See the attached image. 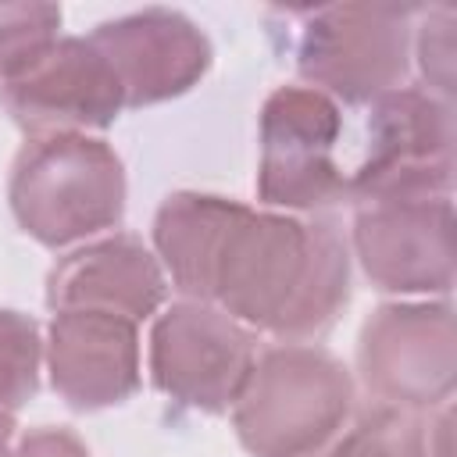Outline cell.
Here are the masks:
<instances>
[{
	"label": "cell",
	"mask_w": 457,
	"mask_h": 457,
	"mask_svg": "<svg viewBox=\"0 0 457 457\" xmlns=\"http://www.w3.org/2000/svg\"><path fill=\"white\" fill-rule=\"evenodd\" d=\"M350 300V243L332 218L236 207L207 278V303L278 343L325 336Z\"/></svg>",
	"instance_id": "1"
},
{
	"label": "cell",
	"mask_w": 457,
	"mask_h": 457,
	"mask_svg": "<svg viewBox=\"0 0 457 457\" xmlns=\"http://www.w3.org/2000/svg\"><path fill=\"white\" fill-rule=\"evenodd\" d=\"M353 411L357 386L336 353L278 343L257 357L232 403V428L250 457H321Z\"/></svg>",
	"instance_id": "2"
},
{
	"label": "cell",
	"mask_w": 457,
	"mask_h": 457,
	"mask_svg": "<svg viewBox=\"0 0 457 457\" xmlns=\"http://www.w3.org/2000/svg\"><path fill=\"white\" fill-rule=\"evenodd\" d=\"M125 164L86 132L29 136L11 164V214L25 236L57 250L107 232L125 214Z\"/></svg>",
	"instance_id": "3"
},
{
	"label": "cell",
	"mask_w": 457,
	"mask_h": 457,
	"mask_svg": "<svg viewBox=\"0 0 457 457\" xmlns=\"http://www.w3.org/2000/svg\"><path fill=\"white\" fill-rule=\"evenodd\" d=\"M296 71L336 104L364 107L403 86L418 7L328 4L296 11Z\"/></svg>",
	"instance_id": "4"
},
{
	"label": "cell",
	"mask_w": 457,
	"mask_h": 457,
	"mask_svg": "<svg viewBox=\"0 0 457 457\" xmlns=\"http://www.w3.org/2000/svg\"><path fill=\"white\" fill-rule=\"evenodd\" d=\"M453 104L421 86H396L368 104L364 154L346 175V204L450 196Z\"/></svg>",
	"instance_id": "5"
},
{
	"label": "cell",
	"mask_w": 457,
	"mask_h": 457,
	"mask_svg": "<svg viewBox=\"0 0 457 457\" xmlns=\"http://www.w3.org/2000/svg\"><path fill=\"white\" fill-rule=\"evenodd\" d=\"M343 136L339 104L311 86H278L261 107L257 196L268 211L318 214L346 200L336 157Z\"/></svg>",
	"instance_id": "6"
},
{
	"label": "cell",
	"mask_w": 457,
	"mask_h": 457,
	"mask_svg": "<svg viewBox=\"0 0 457 457\" xmlns=\"http://www.w3.org/2000/svg\"><path fill=\"white\" fill-rule=\"evenodd\" d=\"M357 375L371 400L432 414L457 386V328L450 300L375 307L357 336Z\"/></svg>",
	"instance_id": "7"
},
{
	"label": "cell",
	"mask_w": 457,
	"mask_h": 457,
	"mask_svg": "<svg viewBox=\"0 0 457 457\" xmlns=\"http://www.w3.org/2000/svg\"><path fill=\"white\" fill-rule=\"evenodd\" d=\"M257 364V332L204 300L171 303L150 332V382L179 407L225 414Z\"/></svg>",
	"instance_id": "8"
},
{
	"label": "cell",
	"mask_w": 457,
	"mask_h": 457,
	"mask_svg": "<svg viewBox=\"0 0 457 457\" xmlns=\"http://www.w3.org/2000/svg\"><path fill=\"white\" fill-rule=\"evenodd\" d=\"M353 257L368 282L396 296H450L453 289V200L400 196L353 204Z\"/></svg>",
	"instance_id": "9"
},
{
	"label": "cell",
	"mask_w": 457,
	"mask_h": 457,
	"mask_svg": "<svg viewBox=\"0 0 457 457\" xmlns=\"http://www.w3.org/2000/svg\"><path fill=\"white\" fill-rule=\"evenodd\" d=\"M89 39L111 64L125 107H154L189 93L214 61L207 32L171 7H143L100 21Z\"/></svg>",
	"instance_id": "10"
},
{
	"label": "cell",
	"mask_w": 457,
	"mask_h": 457,
	"mask_svg": "<svg viewBox=\"0 0 457 457\" xmlns=\"http://www.w3.org/2000/svg\"><path fill=\"white\" fill-rule=\"evenodd\" d=\"M0 107L29 136H89V129L114 125L125 96L89 36H61L25 75L0 86Z\"/></svg>",
	"instance_id": "11"
},
{
	"label": "cell",
	"mask_w": 457,
	"mask_h": 457,
	"mask_svg": "<svg viewBox=\"0 0 457 457\" xmlns=\"http://www.w3.org/2000/svg\"><path fill=\"white\" fill-rule=\"evenodd\" d=\"M43 361L50 386L75 411L118 407L143 382L136 321L111 311H54Z\"/></svg>",
	"instance_id": "12"
},
{
	"label": "cell",
	"mask_w": 457,
	"mask_h": 457,
	"mask_svg": "<svg viewBox=\"0 0 457 457\" xmlns=\"http://www.w3.org/2000/svg\"><path fill=\"white\" fill-rule=\"evenodd\" d=\"M164 296H168V275L157 253L129 232H114L71 250L46 275L50 311L89 307L143 321L157 314Z\"/></svg>",
	"instance_id": "13"
},
{
	"label": "cell",
	"mask_w": 457,
	"mask_h": 457,
	"mask_svg": "<svg viewBox=\"0 0 457 457\" xmlns=\"http://www.w3.org/2000/svg\"><path fill=\"white\" fill-rule=\"evenodd\" d=\"M239 200L218 193L182 189L164 196L154 214V253L186 300L207 303V278L218 243L236 214Z\"/></svg>",
	"instance_id": "14"
},
{
	"label": "cell",
	"mask_w": 457,
	"mask_h": 457,
	"mask_svg": "<svg viewBox=\"0 0 457 457\" xmlns=\"http://www.w3.org/2000/svg\"><path fill=\"white\" fill-rule=\"evenodd\" d=\"M321 457H428V418L371 400L350 414L346 428Z\"/></svg>",
	"instance_id": "15"
},
{
	"label": "cell",
	"mask_w": 457,
	"mask_h": 457,
	"mask_svg": "<svg viewBox=\"0 0 457 457\" xmlns=\"http://www.w3.org/2000/svg\"><path fill=\"white\" fill-rule=\"evenodd\" d=\"M43 336L21 311L0 307V411L18 414L39 389Z\"/></svg>",
	"instance_id": "16"
},
{
	"label": "cell",
	"mask_w": 457,
	"mask_h": 457,
	"mask_svg": "<svg viewBox=\"0 0 457 457\" xmlns=\"http://www.w3.org/2000/svg\"><path fill=\"white\" fill-rule=\"evenodd\" d=\"M61 7L0 4V86L25 75L61 36Z\"/></svg>",
	"instance_id": "17"
},
{
	"label": "cell",
	"mask_w": 457,
	"mask_h": 457,
	"mask_svg": "<svg viewBox=\"0 0 457 457\" xmlns=\"http://www.w3.org/2000/svg\"><path fill=\"white\" fill-rule=\"evenodd\" d=\"M421 21L414 25V39H411V57L418 61L421 71V89H428L439 100H453L457 89V43H453V29H457V14L453 7L439 4V7H421L418 11Z\"/></svg>",
	"instance_id": "18"
},
{
	"label": "cell",
	"mask_w": 457,
	"mask_h": 457,
	"mask_svg": "<svg viewBox=\"0 0 457 457\" xmlns=\"http://www.w3.org/2000/svg\"><path fill=\"white\" fill-rule=\"evenodd\" d=\"M11 457H89V446L71 432V428H61V425H39V428H29Z\"/></svg>",
	"instance_id": "19"
},
{
	"label": "cell",
	"mask_w": 457,
	"mask_h": 457,
	"mask_svg": "<svg viewBox=\"0 0 457 457\" xmlns=\"http://www.w3.org/2000/svg\"><path fill=\"white\" fill-rule=\"evenodd\" d=\"M14 450V414L0 411V457H11Z\"/></svg>",
	"instance_id": "20"
}]
</instances>
